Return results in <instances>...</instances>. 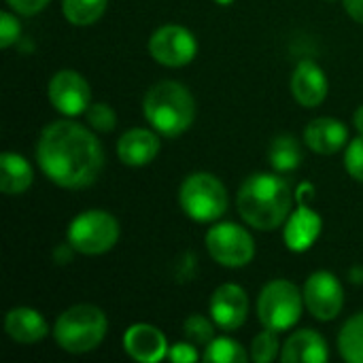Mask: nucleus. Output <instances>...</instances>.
Here are the masks:
<instances>
[{
	"mask_svg": "<svg viewBox=\"0 0 363 363\" xmlns=\"http://www.w3.org/2000/svg\"><path fill=\"white\" fill-rule=\"evenodd\" d=\"M302 296H304V304H306L308 313L319 321L336 319L342 311V304H345L342 285L328 270L313 272L304 283Z\"/></svg>",
	"mask_w": 363,
	"mask_h": 363,
	"instance_id": "nucleus-10",
	"label": "nucleus"
},
{
	"mask_svg": "<svg viewBox=\"0 0 363 363\" xmlns=\"http://www.w3.org/2000/svg\"><path fill=\"white\" fill-rule=\"evenodd\" d=\"M36 162L55 185L81 189L98 179L104 166V151L87 128L66 119L53 121L40 132Z\"/></svg>",
	"mask_w": 363,
	"mask_h": 363,
	"instance_id": "nucleus-1",
	"label": "nucleus"
},
{
	"mask_svg": "<svg viewBox=\"0 0 363 363\" xmlns=\"http://www.w3.org/2000/svg\"><path fill=\"white\" fill-rule=\"evenodd\" d=\"M143 111L155 132L164 136H179L194 123L196 100L185 85L177 81H160L149 87Z\"/></svg>",
	"mask_w": 363,
	"mask_h": 363,
	"instance_id": "nucleus-3",
	"label": "nucleus"
},
{
	"mask_svg": "<svg viewBox=\"0 0 363 363\" xmlns=\"http://www.w3.org/2000/svg\"><path fill=\"white\" fill-rule=\"evenodd\" d=\"M321 234V217L304 204V194H300V208L289 215L285 221V242L287 249L302 253L315 245Z\"/></svg>",
	"mask_w": 363,
	"mask_h": 363,
	"instance_id": "nucleus-15",
	"label": "nucleus"
},
{
	"mask_svg": "<svg viewBox=\"0 0 363 363\" xmlns=\"http://www.w3.org/2000/svg\"><path fill=\"white\" fill-rule=\"evenodd\" d=\"M294 98L302 106H319L328 96V77L313 60H302L291 74Z\"/></svg>",
	"mask_w": 363,
	"mask_h": 363,
	"instance_id": "nucleus-14",
	"label": "nucleus"
},
{
	"mask_svg": "<svg viewBox=\"0 0 363 363\" xmlns=\"http://www.w3.org/2000/svg\"><path fill=\"white\" fill-rule=\"evenodd\" d=\"M338 351L349 363H363V313L353 315L338 334Z\"/></svg>",
	"mask_w": 363,
	"mask_h": 363,
	"instance_id": "nucleus-21",
	"label": "nucleus"
},
{
	"mask_svg": "<svg viewBox=\"0 0 363 363\" xmlns=\"http://www.w3.org/2000/svg\"><path fill=\"white\" fill-rule=\"evenodd\" d=\"M302 308L304 296L294 283L283 279L268 283L257 300V317L262 325L279 334L294 328L300 321Z\"/></svg>",
	"mask_w": 363,
	"mask_h": 363,
	"instance_id": "nucleus-7",
	"label": "nucleus"
},
{
	"mask_svg": "<svg viewBox=\"0 0 363 363\" xmlns=\"http://www.w3.org/2000/svg\"><path fill=\"white\" fill-rule=\"evenodd\" d=\"M249 315V298L247 291L234 283L219 285L211 296V317L217 328L234 332L238 330Z\"/></svg>",
	"mask_w": 363,
	"mask_h": 363,
	"instance_id": "nucleus-12",
	"label": "nucleus"
},
{
	"mask_svg": "<svg viewBox=\"0 0 363 363\" xmlns=\"http://www.w3.org/2000/svg\"><path fill=\"white\" fill-rule=\"evenodd\" d=\"M198 351L189 342H177L168 349V359L174 363H194L198 362Z\"/></svg>",
	"mask_w": 363,
	"mask_h": 363,
	"instance_id": "nucleus-30",
	"label": "nucleus"
},
{
	"mask_svg": "<svg viewBox=\"0 0 363 363\" xmlns=\"http://www.w3.org/2000/svg\"><path fill=\"white\" fill-rule=\"evenodd\" d=\"M160 153V138L145 128L128 130L117 143V155L125 166H147Z\"/></svg>",
	"mask_w": 363,
	"mask_h": 363,
	"instance_id": "nucleus-18",
	"label": "nucleus"
},
{
	"mask_svg": "<svg viewBox=\"0 0 363 363\" xmlns=\"http://www.w3.org/2000/svg\"><path fill=\"white\" fill-rule=\"evenodd\" d=\"M119 240V223L106 211H85L68 225V247L83 255H102Z\"/></svg>",
	"mask_w": 363,
	"mask_h": 363,
	"instance_id": "nucleus-6",
	"label": "nucleus"
},
{
	"mask_svg": "<svg viewBox=\"0 0 363 363\" xmlns=\"http://www.w3.org/2000/svg\"><path fill=\"white\" fill-rule=\"evenodd\" d=\"M4 330L19 345L40 342L49 334V325L43 319V315L34 308H28V306L11 308L6 313V319H4Z\"/></svg>",
	"mask_w": 363,
	"mask_h": 363,
	"instance_id": "nucleus-19",
	"label": "nucleus"
},
{
	"mask_svg": "<svg viewBox=\"0 0 363 363\" xmlns=\"http://www.w3.org/2000/svg\"><path fill=\"white\" fill-rule=\"evenodd\" d=\"M204 359L215 363H245L249 359V355L245 353L240 342H236L232 338H215L206 347Z\"/></svg>",
	"mask_w": 363,
	"mask_h": 363,
	"instance_id": "nucleus-24",
	"label": "nucleus"
},
{
	"mask_svg": "<svg viewBox=\"0 0 363 363\" xmlns=\"http://www.w3.org/2000/svg\"><path fill=\"white\" fill-rule=\"evenodd\" d=\"M106 328V315L98 306L77 304L57 317L53 325V338L60 345V349L81 355L94 351L104 340Z\"/></svg>",
	"mask_w": 363,
	"mask_h": 363,
	"instance_id": "nucleus-4",
	"label": "nucleus"
},
{
	"mask_svg": "<svg viewBox=\"0 0 363 363\" xmlns=\"http://www.w3.org/2000/svg\"><path fill=\"white\" fill-rule=\"evenodd\" d=\"M236 204L240 217L251 228L270 232L289 219L291 189L283 177L272 172H257L240 185Z\"/></svg>",
	"mask_w": 363,
	"mask_h": 363,
	"instance_id": "nucleus-2",
	"label": "nucleus"
},
{
	"mask_svg": "<svg viewBox=\"0 0 363 363\" xmlns=\"http://www.w3.org/2000/svg\"><path fill=\"white\" fill-rule=\"evenodd\" d=\"M279 332H272L268 328H264V332H259L255 338H253V345H251V357L257 363H270L277 355H279V338H277Z\"/></svg>",
	"mask_w": 363,
	"mask_h": 363,
	"instance_id": "nucleus-26",
	"label": "nucleus"
},
{
	"mask_svg": "<svg viewBox=\"0 0 363 363\" xmlns=\"http://www.w3.org/2000/svg\"><path fill=\"white\" fill-rule=\"evenodd\" d=\"M6 2L19 15H36V13H40L49 4V0H6Z\"/></svg>",
	"mask_w": 363,
	"mask_h": 363,
	"instance_id": "nucleus-31",
	"label": "nucleus"
},
{
	"mask_svg": "<svg viewBox=\"0 0 363 363\" xmlns=\"http://www.w3.org/2000/svg\"><path fill=\"white\" fill-rule=\"evenodd\" d=\"M215 321L211 323L208 319H204L202 315H191L185 325H183V332L187 336V340H191L194 345L198 347H208L213 340H215Z\"/></svg>",
	"mask_w": 363,
	"mask_h": 363,
	"instance_id": "nucleus-25",
	"label": "nucleus"
},
{
	"mask_svg": "<svg viewBox=\"0 0 363 363\" xmlns=\"http://www.w3.org/2000/svg\"><path fill=\"white\" fill-rule=\"evenodd\" d=\"M345 166L353 179L363 183V134H359L353 143H349L345 153Z\"/></svg>",
	"mask_w": 363,
	"mask_h": 363,
	"instance_id": "nucleus-28",
	"label": "nucleus"
},
{
	"mask_svg": "<svg viewBox=\"0 0 363 363\" xmlns=\"http://www.w3.org/2000/svg\"><path fill=\"white\" fill-rule=\"evenodd\" d=\"M49 100L57 113L66 117L83 115L89 108V83L77 70H60L47 87Z\"/></svg>",
	"mask_w": 363,
	"mask_h": 363,
	"instance_id": "nucleus-11",
	"label": "nucleus"
},
{
	"mask_svg": "<svg viewBox=\"0 0 363 363\" xmlns=\"http://www.w3.org/2000/svg\"><path fill=\"white\" fill-rule=\"evenodd\" d=\"M85 115H87V121H89V125L94 130H98V132H113L115 130L117 115H115V111L108 104L96 102V104H91L85 111Z\"/></svg>",
	"mask_w": 363,
	"mask_h": 363,
	"instance_id": "nucleus-27",
	"label": "nucleus"
},
{
	"mask_svg": "<svg viewBox=\"0 0 363 363\" xmlns=\"http://www.w3.org/2000/svg\"><path fill=\"white\" fill-rule=\"evenodd\" d=\"M32 181V166L23 155L11 151H4L0 155V189L6 196H19L28 191Z\"/></svg>",
	"mask_w": 363,
	"mask_h": 363,
	"instance_id": "nucleus-20",
	"label": "nucleus"
},
{
	"mask_svg": "<svg viewBox=\"0 0 363 363\" xmlns=\"http://www.w3.org/2000/svg\"><path fill=\"white\" fill-rule=\"evenodd\" d=\"M353 121H355V128L359 130V134H363V106H359L353 115Z\"/></svg>",
	"mask_w": 363,
	"mask_h": 363,
	"instance_id": "nucleus-33",
	"label": "nucleus"
},
{
	"mask_svg": "<svg viewBox=\"0 0 363 363\" xmlns=\"http://www.w3.org/2000/svg\"><path fill=\"white\" fill-rule=\"evenodd\" d=\"M123 347L128 355L136 362L157 363L168 357V345L164 334L149 323H136L128 328L123 336Z\"/></svg>",
	"mask_w": 363,
	"mask_h": 363,
	"instance_id": "nucleus-13",
	"label": "nucleus"
},
{
	"mask_svg": "<svg viewBox=\"0 0 363 363\" xmlns=\"http://www.w3.org/2000/svg\"><path fill=\"white\" fill-rule=\"evenodd\" d=\"M268 162L277 172H289L296 170L302 162L300 145L294 136H279L272 140L268 149Z\"/></svg>",
	"mask_w": 363,
	"mask_h": 363,
	"instance_id": "nucleus-22",
	"label": "nucleus"
},
{
	"mask_svg": "<svg viewBox=\"0 0 363 363\" xmlns=\"http://www.w3.org/2000/svg\"><path fill=\"white\" fill-rule=\"evenodd\" d=\"M106 2L108 0H62V13L74 26H91L104 15Z\"/></svg>",
	"mask_w": 363,
	"mask_h": 363,
	"instance_id": "nucleus-23",
	"label": "nucleus"
},
{
	"mask_svg": "<svg viewBox=\"0 0 363 363\" xmlns=\"http://www.w3.org/2000/svg\"><path fill=\"white\" fill-rule=\"evenodd\" d=\"M328 357V342L315 330H300L281 347L283 363H325Z\"/></svg>",
	"mask_w": 363,
	"mask_h": 363,
	"instance_id": "nucleus-16",
	"label": "nucleus"
},
{
	"mask_svg": "<svg viewBox=\"0 0 363 363\" xmlns=\"http://www.w3.org/2000/svg\"><path fill=\"white\" fill-rule=\"evenodd\" d=\"M19 34H21V28H19L17 17L4 11V13L0 15V47H2V49L11 47L13 43H17Z\"/></svg>",
	"mask_w": 363,
	"mask_h": 363,
	"instance_id": "nucleus-29",
	"label": "nucleus"
},
{
	"mask_svg": "<svg viewBox=\"0 0 363 363\" xmlns=\"http://www.w3.org/2000/svg\"><path fill=\"white\" fill-rule=\"evenodd\" d=\"M179 202L183 213L194 221H217L228 211V191L215 174L194 172L183 181Z\"/></svg>",
	"mask_w": 363,
	"mask_h": 363,
	"instance_id": "nucleus-5",
	"label": "nucleus"
},
{
	"mask_svg": "<svg viewBox=\"0 0 363 363\" xmlns=\"http://www.w3.org/2000/svg\"><path fill=\"white\" fill-rule=\"evenodd\" d=\"M304 140L315 153L332 155L338 153L349 143V130L342 121L334 117H319L306 125Z\"/></svg>",
	"mask_w": 363,
	"mask_h": 363,
	"instance_id": "nucleus-17",
	"label": "nucleus"
},
{
	"mask_svg": "<svg viewBox=\"0 0 363 363\" xmlns=\"http://www.w3.org/2000/svg\"><path fill=\"white\" fill-rule=\"evenodd\" d=\"M206 249L211 257L225 268H242L255 255L251 234L236 223H217L206 232Z\"/></svg>",
	"mask_w": 363,
	"mask_h": 363,
	"instance_id": "nucleus-8",
	"label": "nucleus"
},
{
	"mask_svg": "<svg viewBox=\"0 0 363 363\" xmlns=\"http://www.w3.org/2000/svg\"><path fill=\"white\" fill-rule=\"evenodd\" d=\"M149 53L162 66L181 68L196 57L198 43H196V36L187 28L177 26V23H166L151 34Z\"/></svg>",
	"mask_w": 363,
	"mask_h": 363,
	"instance_id": "nucleus-9",
	"label": "nucleus"
},
{
	"mask_svg": "<svg viewBox=\"0 0 363 363\" xmlns=\"http://www.w3.org/2000/svg\"><path fill=\"white\" fill-rule=\"evenodd\" d=\"M215 2H219V4H230L232 0H215Z\"/></svg>",
	"mask_w": 363,
	"mask_h": 363,
	"instance_id": "nucleus-34",
	"label": "nucleus"
},
{
	"mask_svg": "<svg viewBox=\"0 0 363 363\" xmlns=\"http://www.w3.org/2000/svg\"><path fill=\"white\" fill-rule=\"evenodd\" d=\"M342 2H345L347 13H349L355 21L363 23V0H342Z\"/></svg>",
	"mask_w": 363,
	"mask_h": 363,
	"instance_id": "nucleus-32",
	"label": "nucleus"
}]
</instances>
